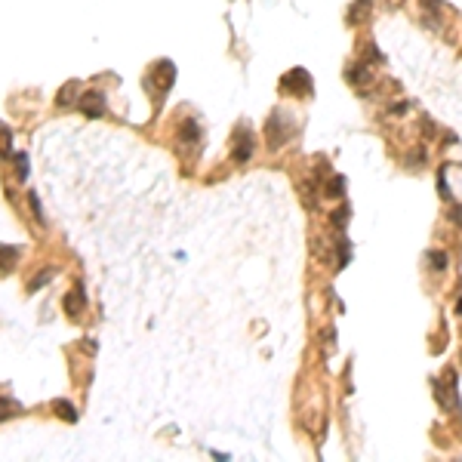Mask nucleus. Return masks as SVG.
<instances>
[{"mask_svg": "<svg viewBox=\"0 0 462 462\" xmlns=\"http://www.w3.org/2000/svg\"><path fill=\"white\" fill-rule=\"evenodd\" d=\"M345 81L352 83L358 92H364V87L373 83V71H370L367 62H354V65H348V68H345Z\"/></svg>", "mask_w": 462, "mask_h": 462, "instance_id": "0eeeda50", "label": "nucleus"}, {"mask_svg": "<svg viewBox=\"0 0 462 462\" xmlns=\"http://www.w3.org/2000/svg\"><path fill=\"white\" fill-rule=\"evenodd\" d=\"M425 259H428V268H432V272H438V274H444L447 265H450V256H447L444 250H432Z\"/></svg>", "mask_w": 462, "mask_h": 462, "instance_id": "9b49d317", "label": "nucleus"}, {"mask_svg": "<svg viewBox=\"0 0 462 462\" xmlns=\"http://www.w3.org/2000/svg\"><path fill=\"white\" fill-rule=\"evenodd\" d=\"M28 201H31V210H34V219H43V213H41V203H37V194L31 191L28 194Z\"/></svg>", "mask_w": 462, "mask_h": 462, "instance_id": "a211bd4d", "label": "nucleus"}, {"mask_svg": "<svg viewBox=\"0 0 462 462\" xmlns=\"http://www.w3.org/2000/svg\"><path fill=\"white\" fill-rule=\"evenodd\" d=\"M293 136H296L293 111L274 108L272 114H268V121H265V139H268V148H281V145H287Z\"/></svg>", "mask_w": 462, "mask_h": 462, "instance_id": "f257e3e1", "label": "nucleus"}, {"mask_svg": "<svg viewBox=\"0 0 462 462\" xmlns=\"http://www.w3.org/2000/svg\"><path fill=\"white\" fill-rule=\"evenodd\" d=\"M52 407H56V413L62 416V419H68V422H74V419H77L74 407H71V404H65V401H56V404H52Z\"/></svg>", "mask_w": 462, "mask_h": 462, "instance_id": "2eb2a0df", "label": "nucleus"}, {"mask_svg": "<svg viewBox=\"0 0 462 462\" xmlns=\"http://www.w3.org/2000/svg\"><path fill=\"white\" fill-rule=\"evenodd\" d=\"M65 312L68 314H81L83 312V290L77 287L71 296H65Z\"/></svg>", "mask_w": 462, "mask_h": 462, "instance_id": "f8f14e48", "label": "nucleus"}, {"mask_svg": "<svg viewBox=\"0 0 462 462\" xmlns=\"http://www.w3.org/2000/svg\"><path fill=\"white\" fill-rule=\"evenodd\" d=\"M16 163H19V176L25 179V176H28V167H25V154H19V157H16Z\"/></svg>", "mask_w": 462, "mask_h": 462, "instance_id": "aec40b11", "label": "nucleus"}, {"mask_svg": "<svg viewBox=\"0 0 462 462\" xmlns=\"http://www.w3.org/2000/svg\"><path fill=\"white\" fill-rule=\"evenodd\" d=\"M456 312L462 314V296H459V302H456Z\"/></svg>", "mask_w": 462, "mask_h": 462, "instance_id": "412c9836", "label": "nucleus"}, {"mask_svg": "<svg viewBox=\"0 0 462 462\" xmlns=\"http://www.w3.org/2000/svg\"><path fill=\"white\" fill-rule=\"evenodd\" d=\"M434 398L444 410H459V392H456V373L447 370L444 382H434Z\"/></svg>", "mask_w": 462, "mask_h": 462, "instance_id": "39448f33", "label": "nucleus"}, {"mask_svg": "<svg viewBox=\"0 0 462 462\" xmlns=\"http://www.w3.org/2000/svg\"><path fill=\"white\" fill-rule=\"evenodd\" d=\"M173 81H176V68H173V62H170V59H161V62L151 65V71L145 74V87H148L154 105H161V99L170 92Z\"/></svg>", "mask_w": 462, "mask_h": 462, "instance_id": "f03ea898", "label": "nucleus"}, {"mask_svg": "<svg viewBox=\"0 0 462 462\" xmlns=\"http://www.w3.org/2000/svg\"><path fill=\"white\" fill-rule=\"evenodd\" d=\"M370 12H373V0H354L345 12V22L348 25H364L370 19Z\"/></svg>", "mask_w": 462, "mask_h": 462, "instance_id": "1a4fd4ad", "label": "nucleus"}, {"mask_svg": "<svg viewBox=\"0 0 462 462\" xmlns=\"http://www.w3.org/2000/svg\"><path fill=\"white\" fill-rule=\"evenodd\" d=\"M77 108H81L87 117H102L105 114V96L99 90H87L83 99L77 102Z\"/></svg>", "mask_w": 462, "mask_h": 462, "instance_id": "6e6552de", "label": "nucleus"}, {"mask_svg": "<svg viewBox=\"0 0 462 462\" xmlns=\"http://www.w3.org/2000/svg\"><path fill=\"white\" fill-rule=\"evenodd\" d=\"M348 262H352V243H348L345 237H339V243H336V265L345 268Z\"/></svg>", "mask_w": 462, "mask_h": 462, "instance_id": "ddd939ff", "label": "nucleus"}, {"mask_svg": "<svg viewBox=\"0 0 462 462\" xmlns=\"http://www.w3.org/2000/svg\"><path fill=\"white\" fill-rule=\"evenodd\" d=\"M422 6V22L428 28H441V12H444V3L441 0H419Z\"/></svg>", "mask_w": 462, "mask_h": 462, "instance_id": "9d476101", "label": "nucleus"}, {"mask_svg": "<svg viewBox=\"0 0 462 462\" xmlns=\"http://www.w3.org/2000/svg\"><path fill=\"white\" fill-rule=\"evenodd\" d=\"M256 151V139L250 133V127L243 123V127L234 130V145H231V157H234V163H247L250 157H253Z\"/></svg>", "mask_w": 462, "mask_h": 462, "instance_id": "423d86ee", "label": "nucleus"}, {"mask_svg": "<svg viewBox=\"0 0 462 462\" xmlns=\"http://www.w3.org/2000/svg\"><path fill=\"white\" fill-rule=\"evenodd\" d=\"M438 191H441V197H450V185H447V167H441V173H438Z\"/></svg>", "mask_w": 462, "mask_h": 462, "instance_id": "f3484780", "label": "nucleus"}, {"mask_svg": "<svg viewBox=\"0 0 462 462\" xmlns=\"http://www.w3.org/2000/svg\"><path fill=\"white\" fill-rule=\"evenodd\" d=\"M450 219H453V222H456V225H462V203H456V207H453Z\"/></svg>", "mask_w": 462, "mask_h": 462, "instance_id": "6ab92c4d", "label": "nucleus"}, {"mask_svg": "<svg viewBox=\"0 0 462 462\" xmlns=\"http://www.w3.org/2000/svg\"><path fill=\"white\" fill-rule=\"evenodd\" d=\"M348 213H352V210H348V207H339L333 216H330V219H333V225H336V228H345V222H348Z\"/></svg>", "mask_w": 462, "mask_h": 462, "instance_id": "dca6fc26", "label": "nucleus"}, {"mask_svg": "<svg viewBox=\"0 0 462 462\" xmlns=\"http://www.w3.org/2000/svg\"><path fill=\"white\" fill-rule=\"evenodd\" d=\"M281 92L293 99H312L314 96V81L305 68H290L287 74L281 77Z\"/></svg>", "mask_w": 462, "mask_h": 462, "instance_id": "7ed1b4c3", "label": "nucleus"}, {"mask_svg": "<svg viewBox=\"0 0 462 462\" xmlns=\"http://www.w3.org/2000/svg\"><path fill=\"white\" fill-rule=\"evenodd\" d=\"M398 3H401V0H392V6H398Z\"/></svg>", "mask_w": 462, "mask_h": 462, "instance_id": "4be33fe9", "label": "nucleus"}, {"mask_svg": "<svg viewBox=\"0 0 462 462\" xmlns=\"http://www.w3.org/2000/svg\"><path fill=\"white\" fill-rule=\"evenodd\" d=\"M197 145H201V123H197L194 117H185L179 123V130H176V148H179L182 154H194Z\"/></svg>", "mask_w": 462, "mask_h": 462, "instance_id": "20e7f679", "label": "nucleus"}, {"mask_svg": "<svg viewBox=\"0 0 462 462\" xmlns=\"http://www.w3.org/2000/svg\"><path fill=\"white\" fill-rule=\"evenodd\" d=\"M345 194V179L342 176H333V179L327 182V197H342Z\"/></svg>", "mask_w": 462, "mask_h": 462, "instance_id": "4468645a", "label": "nucleus"}]
</instances>
